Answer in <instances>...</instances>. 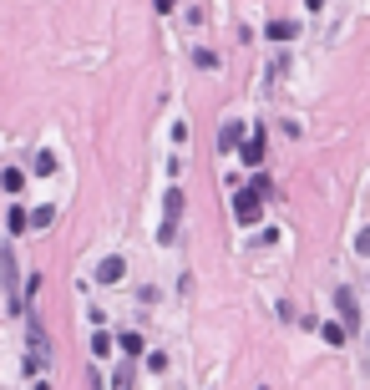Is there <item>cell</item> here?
Wrapping results in <instances>:
<instances>
[{
  "label": "cell",
  "instance_id": "cell-12",
  "mask_svg": "<svg viewBox=\"0 0 370 390\" xmlns=\"http://www.w3.org/2000/svg\"><path fill=\"white\" fill-rule=\"evenodd\" d=\"M36 172H41V178H51V172H56V158H51V153H36Z\"/></svg>",
  "mask_w": 370,
  "mask_h": 390
},
{
  "label": "cell",
  "instance_id": "cell-17",
  "mask_svg": "<svg viewBox=\"0 0 370 390\" xmlns=\"http://www.w3.org/2000/svg\"><path fill=\"white\" fill-rule=\"evenodd\" d=\"M304 6H310V11H320V6H324V0H304Z\"/></svg>",
  "mask_w": 370,
  "mask_h": 390
},
{
  "label": "cell",
  "instance_id": "cell-3",
  "mask_svg": "<svg viewBox=\"0 0 370 390\" xmlns=\"http://www.w3.org/2000/svg\"><path fill=\"white\" fill-rule=\"evenodd\" d=\"M238 153H244L249 167H259V162H264V137H259V132L254 137H238Z\"/></svg>",
  "mask_w": 370,
  "mask_h": 390
},
{
  "label": "cell",
  "instance_id": "cell-4",
  "mask_svg": "<svg viewBox=\"0 0 370 390\" xmlns=\"http://www.w3.org/2000/svg\"><path fill=\"white\" fill-rule=\"evenodd\" d=\"M122 274H127V264H122V258H102V264H97V279H102V284H117Z\"/></svg>",
  "mask_w": 370,
  "mask_h": 390
},
{
  "label": "cell",
  "instance_id": "cell-9",
  "mask_svg": "<svg viewBox=\"0 0 370 390\" xmlns=\"http://www.w3.org/2000/svg\"><path fill=\"white\" fill-rule=\"evenodd\" d=\"M324 340H330V344H345V340H350V330H345V324H324Z\"/></svg>",
  "mask_w": 370,
  "mask_h": 390
},
{
  "label": "cell",
  "instance_id": "cell-11",
  "mask_svg": "<svg viewBox=\"0 0 370 390\" xmlns=\"http://www.w3.org/2000/svg\"><path fill=\"white\" fill-rule=\"evenodd\" d=\"M11 233H26V208H11V218H6Z\"/></svg>",
  "mask_w": 370,
  "mask_h": 390
},
{
  "label": "cell",
  "instance_id": "cell-16",
  "mask_svg": "<svg viewBox=\"0 0 370 390\" xmlns=\"http://www.w3.org/2000/svg\"><path fill=\"white\" fill-rule=\"evenodd\" d=\"M172 6H178V0H158V11H172Z\"/></svg>",
  "mask_w": 370,
  "mask_h": 390
},
{
  "label": "cell",
  "instance_id": "cell-15",
  "mask_svg": "<svg viewBox=\"0 0 370 390\" xmlns=\"http://www.w3.org/2000/svg\"><path fill=\"white\" fill-rule=\"evenodd\" d=\"M112 350V335H92V355H107Z\"/></svg>",
  "mask_w": 370,
  "mask_h": 390
},
{
  "label": "cell",
  "instance_id": "cell-2",
  "mask_svg": "<svg viewBox=\"0 0 370 390\" xmlns=\"http://www.w3.org/2000/svg\"><path fill=\"white\" fill-rule=\"evenodd\" d=\"M335 305H340V314H345V330H355V324H360V305H355V289H340V294H335Z\"/></svg>",
  "mask_w": 370,
  "mask_h": 390
},
{
  "label": "cell",
  "instance_id": "cell-14",
  "mask_svg": "<svg viewBox=\"0 0 370 390\" xmlns=\"http://www.w3.org/2000/svg\"><path fill=\"white\" fill-rule=\"evenodd\" d=\"M178 213H183V193L172 188V193H167V218H178Z\"/></svg>",
  "mask_w": 370,
  "mask_h": 390
},
{
  "label": "cell",
  "instance_id": "cell-8",
  "mask_svg": "<svg viewBox=\"0 0 370 390\" xmlns=\"http://www.w3.org/2000/svg\"><path fill=\"white\" fill-rule=\"evenodd\" d=\"M117 340H122L127 360H137V355H142V335H132V330H127V335H117Z\"/></svg>",
  "mask_w": 370,
  "mask_h": 390
},
{
  "label": "cell",
  "instance_id": "cell-1",
  "mask_svg": "<svg viewBox=\"0 0 370 390\" xmlns=\"http://www.w3.org/2000/svg\"><path fill=\"white\" fill-rule=\"evenodd\" d=\"M259 213H264V203H259V193H254V188L233 193V218H238V223H254Z\"/></svg>",
  "mask_w": 370,
  "mask_h": 390
},
{
  "label": "cell",
  "instance_id": "cell-10",
  "mask_svg": "<svg viewBox=\"0 0 370 390\" xmlns=\"http://www.w3.org/2000/svg\"><path fill=\"white\" fill-rule=\"evenodd\" d=\"M0 183H6V193H20V188H26V172H15V167H11Z\"/></svg>",
  "mask_w": 370,
  "mask_h": 390
},
{
  "label": "cell",
  "instance_id": "cell-13",
  "mask_svg": "<svg viewBox=\"0 0 370 390\" xmlns=\"http://www.w3.org/2000/svg\"><path fill=\"white\" fill-rule=\"evenodd\" d=\"M112 390H132V365H122V370L112 375Z\"/></svg>",
  "mask_w": 370,
  "mask_h": 390
},
{
  "label": "cell",
  "instance_id": "cell-6",
  "mask_svg": "<svg viewBox=\"0 0 370 390\" xmlns=\"http://www.w3.org/2000/svg\"><path fill=\"white\" fill-rule=\"evenodd\" d=\"M51 218H56V208L46 203V208H36V213H26V228H51Z\"/></svg>",
  "mask_w": 370,
  "mask_h": 390
},
{
  "label": "cell",
  "instance_id": "cell-7",
  "mask_svg": "<svg viewBox=\"0 0 370 390\" xmlns=\"http://www.w3.org/2000/svg\"><path fill=\"white\" fill-rule=\"evenodd\" d=\"M294 31H299L294 20H269V36H274V41H294Z\"/></svg>",
  "mask_w": 370,
  "mask_h": 390
},
{
  "label": "cell",
  "instance_id": "cell-5",
  "mask_svg": "<svg viewBox=\"0 0 370 390\" xmlns=\"http://www.w3.org/2000/svg\"><path fill=\"white\" fill-rule=\"evenodd\" d=\"M238 137H244V127H238V122H224V132H219V147H224V153H233V147H238Z\"/></svg>",
  "mask_w": 370,
  "mask_h": 390
}]
</instances>
